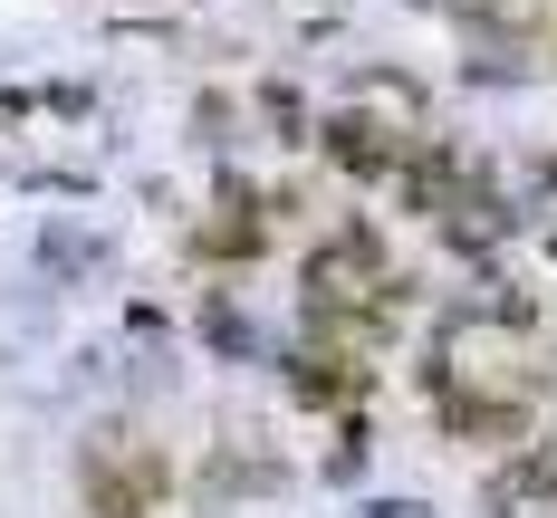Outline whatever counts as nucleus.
Masks as SVG:
<instances>
[{
	"mask_svg": "<svg viewBox=\"0 0 557 518\" xmlns=\"http://www.w3.org/2000/svg\"><path fill=\"white\" fill-rule=\"evenodd\" d=\"M366 518H423V509H413V500H385V509H366Z\"/></svg>",
	"mask_w": 557,
	"mask_h": 518,
	"instance_id": "f03ea898",
	"label": "nucleus"
},
{
	"mask_svg": "<svg viewBox=\"0 0 557 518\" xmlns=\"http://www.w3.org/2000/svg\"><path fill=\"white\" fill-rule=\"evenodd\" d=\"M327 154H336L346 173H385V164H394L385 125H366V115H336V125H327Z\"/></svg>",
	"mask_w": 557,
	"mask_h": 518,
	"instance_id": "f257e3e1",
	"label": "nucleus"
}]
</instances>
